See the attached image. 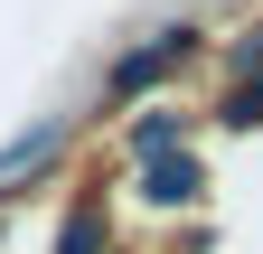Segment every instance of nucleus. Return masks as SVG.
I'll return each mask as SVG.
<instances>
[{
  "instance_id": "2",
  "label": "nucleus",
  "mask_w": 263,
  "mask_h": 254,
  "mask_svg": "<svg viewBox=\"0 0 263 254\" xmlns=\"http://www.w3.org/2000/svg\"><path fill=\"white\" fill-rule=\"evenodd\" d=\"M141 188H151V198H170V207H179V198H197V170H188V160H170V170H141Z\"/></svg>"
},
{
  "instance_id": "3",
  "label": "nucleus",
  "mask_w": 263,
  "mask_h": 254,
  "mask_svg": "<svg viewBox=\"0 0 263 254\" xmlns=\"http://www.w3.org/2000/svg\"><path fill=\"white\" fill-rule=\"evenodd\" d=\"M94 235H104V226H94V216H76V226H66V254H94Z\"/></svg>"
},
{
  "instance_id": "1",
  "label": "nucleus",
  "mask_w": 263,
  "mask_h": 254,
  "mask_svg": "<svg viewBox=\"0 0 263 254\" xmlns=\"http://www.w3.org/2000/svg\"><path fill=\"white\" fill-rule=\"evenodd\" d=\"M179 47H188V28H170V38H160V47H141V57H132V66L113 76V94H141V85H151L160 66H170V57H179Z\"/></svg>"
}]
</instances>
